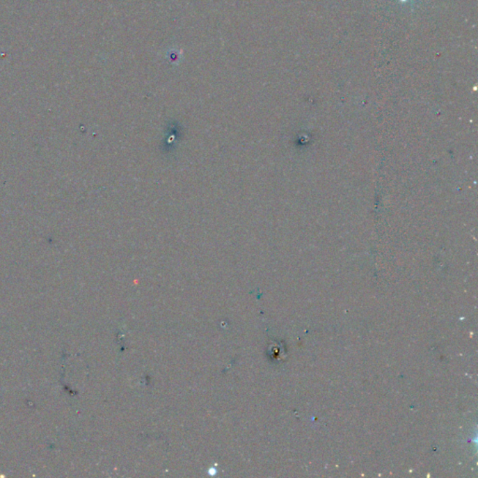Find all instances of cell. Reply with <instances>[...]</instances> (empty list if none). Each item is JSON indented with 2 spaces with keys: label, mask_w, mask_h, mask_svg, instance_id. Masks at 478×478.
<instances>
[{
  "label": "cell",
  "mask_w": 478,
  "mask_h": 478,
  "mask_svg": "<svg viewBox=\"0 0 478 478\" xmlns=\"http://www.w3.org/2000/svg\"><path fill=\"white\" fill-rule=\"evenodd\" d=\"M401 2H403V3H406V2H408V0H400Z\"/></svg>",
  "instance_id": "cell-1"
}]
</instances>
